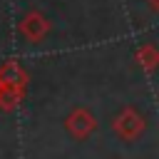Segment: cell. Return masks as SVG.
<instances>
[{"label":"cell","instance_id":"6da1fadb","mask_svg":"<svg viewBox=\"0 0 159 159\" xmlns=\"http://www.w3.org/2000/svg\"><path fill=\"white\" fill-rule=\"evenodd\" d=\"M144 129H147V119H144V114H139L134 107H124V109L112 119V132H114L119 139H124V142L139 139V137L144 134Z\"/></svg>","mask_w":159,"mask_h":159},{"label":"cell","instance_id":"7a4b0ae2","mask_svg":"<svg viewBox=\"0 0 159 159\" xmlns=\"http://www.w3.org/2000/svg\"><path fill=\"white\" fill-rule=\"evenodd\" d=\"M65 129L70 132V137L84 142L94 134L97 129V117L87 109V107H75L67 117H65Z\"/></svg>","mask_w":159,"mask_h":159},{"label":"cell","instance_id":"3957f363","mask_svg":"<svg viewBox=\"0 0 159 159\" xmlns=\"http://www.w3.org/2000/svg\"><path fill=\"white\" fill-rule=\"evenodd\" d=\"M50 27H52V22H50L40 10H27L25 17L17 22V32H20L27 42H40V40H45L47 32H50Z\"/></svg>","mask_w":159,"mask_h":159},{"label":"cell","instance_id":"277c9868","mask_svg":"<svg viewBox=\"0 0 159 159\" xmlns=\"http://www.w3.org/2000/svg\"><path fill=\"white\" fill-rule=\"evenodd\" d=\"M0 82L2 87H15V89H25L30 82L27 70L17 62V60H5L0 65Z\"/></svg>","mask_w":159,"mask_h":159},{"label":"cell","instance_id":"5b68a950","mask_svg":"<svg viewBox=\"0 0 159 159\" xmlns=\"http://www.w3.org/2000/svg\"><path fill=\"white\" fill-rule=\"evenodd\" d=\"M134 60L139 62V67H142L147 75H152V72L159 67V47L152 45V42H144V45L134 52Z\"/></svg>","mask_w":159,"mask_h":159},{"label":"cell","instance_id":"8992f818","mask_svg":"<svg viewBox=\"0 0 159 159\" xmlns=\"http://www.w3.org/2000/svg\"><path fill=\"white\" fill-rule=\"evenodd\" d=\"M25 99V89L15 87H2L0 89V112H15Z\"/></svg>","mask_w":159,"mask_h":159},{"label":"cell","instance_id":"52a82bcc","mask_svg":"<svg viewBox=\"0 0 159 159\" xmlns=\"http://www.w3.org/2000/svg\"><path fill=\"white\" fill-rule=\"evenodd\" d=\"M147 2H149L152 12H157V15H159V0H147Z\"/></svg>","mask_w":159,"mask_h":159},{"label":"cell","instance_id":"ba28073f","mask_svg":"<svg viewBox=\"0 0 159 159\" xmlns=\"http://www.w3.org/2000/svg\"><path fill=\"white\" fill-rule=\"evenodd\" d=\"M0 89H2V82H0Z\"/></svg>","mask_w":159,"mask_h":159}]
</instances>
